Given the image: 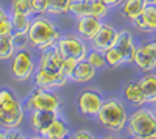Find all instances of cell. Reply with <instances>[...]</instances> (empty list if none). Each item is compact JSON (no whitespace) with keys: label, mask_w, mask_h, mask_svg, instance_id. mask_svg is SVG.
<instances>
[{"label":"cell","mask_w":156,"mask_h":139,"mask_svg":"<svg viewBox=\"0 0 156 139\" xmlns=\"http://www.w3.org/2000/svg\"><path fill=\"white\" fill-rule=\"evenodd\" d=\"M61 30L58 25L47 17V14H37L31 17L30 28L27 31L28 42L39 52L55 47L61 37Z\"/></svg>","instance_id":"1"},{"label":"cell","mask_w":156,"mask_h":139,"mask_svg":"<svg viewBox=\"0 0 156 139\" xmlns=\"http://www.w3.org/2000/svg\"><path fill=\"white\" fill-rule=\"evenodd\" d=\"M62 55L58 52L56 47H51L47 50H42L37 59V69H44V70H51V72H58L61 70V62H62Z\"/></svg>","instance_id":"16"},{"label":"cell","mask_w":156,"mask_h":139,"mask_svg":"<svg viewBox=\"0 0 156 139\" xmlns=\"http://www.w3.org/2000/svg\"><path fill=\"white\" fill-rule=\"evenodd\" d=\"M33 80L36 87H42V89H58L62 87L69 81V78L64 75L61 70L58 72H51V70H44V69H37L33 73Z\"/></svg>","instance_id":"9"},{"label":"cell","mask_w":156,"mask_h":139,"mask_svg":"<svg viewBox=\"0 0 156 139\" xmlns=\"http://www.w3.org/2000/svg\"><path fill=\"white\" fill-rule=\"evenodd\" d=\"M117 34H119V31H117L111 23H105L103 22L101 28L98 30V33L94 36V39L90 41V47L89 48H94V50H98V52L105 53L108 48L114 47L115 44V39H117Z\"/></svg>","instance_id":"11"},{"label":"cell","mask_w":156,"mask_h":139,"mask_svg":"<svg viewBox=\"0 0 156 139\" xmlns=\"http://www.w3.org/2000/svg\"><path fill=\"white\" fill-rule=\"evenodd\" d=\"M133 25L140 33H156V5L147 3L140 16L133 20Z\"/></svg>","instance_id":"15"},{"label":"cell","mask_w":156,"mask_h":139,"mask_svg":"<svg viewBox=\"0 0 156 139\" xmlns=\"http://www.w3.org/2000/svg\"><path fill=\"white\" fill-rule=\"evenodd\" d=\"M31 3V9H33V14H47L48 11V0H30Z\"/></svg>","instance_id":"30"},{"label":"cell","mask_w":156,"mask_h":139,"mask_svg":"<svg viewBox=\"0 0 156 139\" xmlns=\"http://www.w3.org/2000/svg\"><path fill=\"white\" fill-rule=\"evenodd\" d=\"M87 62L92 67H95L97 70L98 69H105L106 67V61H105V55H103L101 52H98V50H94V48H89L87 50V55L84 58Z\"/></svg>","instance_id":"26"},{"label":"cell","mask_w":156,"mask_h":139,"mask_svg":"<svg viewBox=\"0 0 156 139\" xmlns=\"http://www.w3.org/2000/svg\"><path fill=\"white\" fill-rule=\"evenodd\" d=\"M55 47L58 48V52L64 58H73L76 61L84 59L87 55V50H89L87 42L76 33L75 34H61V37L58 39Z\"/></svg>","instance_id":"6"},{"label":"cell","mask_w":156,"mask_h":139,"mask_svg":"<svg viewBox=\"0 0 156 139\" xmlns=\"http://www.w3.org/2000/svg\"><path fill=\"white\" fill-rule=\"evenodd\" d=\"M11 37H12V42H14L16 50L25 48V47H27V44H30V42H28V36H27V33H12Z\"/></svg>","instance_id":"32"},{"label":"cell","mask_w":156,"mask_h":139,"mask_svg":"<svg viewBox=\"0 0 156 139\" xmlns=\"http://www.w3.org/2000/svg\"><path fill=\"white\" fill-rule=\"evenodd\" d=\"M25 111H34V109H42V111H56L59 112L61 108V98L58 94H55L51 89H42V87H36V89L27 97L23 103Z\"/></svg>","instance_id":"4"},{"label":"cell","mask_w":156,"mask_h":139,"mask_svg":"<svg viewBox=\"0 0 156 139\" xmlns=\"http://www.w3.org/2000/svg\"><path fill=\"white\" fill-rule=\"evenodd\" d=\"M58 116H59V112H56V111H42V109L30 111L28 123H30L31 131L41 136L50 127V123L53 122Z\"/></svg>","instance_id":"13"},{"label":"cell","mask_w":156,"mask_h":139,"mask_svg":"<svg viewBox=\"0 0 156 139\" xmlns=\"http://www.w3.org/2000/svg\"><path fill=\"white\" fill-rule=\"evenodd\" d=\"M134 139H156V114L145 105L137 106L136 111L128 114L125 130Z\"/></svg>","instance_id":"2"},{"label":"cell","mask_w":156,"mask_h":139,"mask_svg":"<svg viewBox=\"0 0 156 139\" xmlns=\"http://www.w3.org/2000/svg\"><path fill=\"white\" fill-rule=\"evenodd\" d=\"M103 55H105L106 66H109V67H119V66L125 64V62H123V56L120 55V52H119V50H117L115 47L108 48Z\"/></svg>","instance_id":"28"},{"label":"cell","mask_w":156,"mask_h":139,"mask_svg":"<svg viewBox=\"0 0 156 139\" xmlns=\"http://www.w3.org/2000/svg\"><path fill=\"white\" fill-rule=\"evenodd\" d=\"M14 98H17V97L11 89H8V87H2L0 89V105L9 102V100H14Z\"/></svg>","instance_id":"33"},{"label":"cell","mask_w":156,"mask_h":139,"mask_svg":"<svg viewBox=\"0 0 156 139\" xmlns=\"http://www.w3.org/2000/svg\"><path fill=\"white\" fill-rule=\"evenodd\" d=\"M150 42H151V45H153V48H154V52H156V39H151Z\"/></svg>","instance_id":"37"},{"label":"cell","mask_w":156,"mask_h":139,"mask_svg":"<svg viewBox=\"0 0 156 139\" xmlns=\"http://www.w3.org/2000/svg\"><path fill=\"white\" fill-rule=\"evenodd\" d=\"M36 70L34 58L30 50L20 48L9 59V72L16 81H28Z\"/></svg>","instance_id":"5"},{"label":"cell","mask_w":156,"mask_h":139,"mask_svg":"<svg viewBox=\"0 0 156 139\" xmlns=\"http://www.w3.org/2000/svg\"><path fill=\"white\" fill-rule=\"evenodd\" d=\"M123 97L128 103H131L134 106H142L147 105L144 92H142V87L139 84V81H129L125 84L123 87Z\"/></svg>","instance_id":"18"},{"label":"cell","mask_w":156,"mask_h":139,"mask_svg":"<svg viewBox=\"0 0 156 139\" xmlns=\"http://www.w3.org/2000/svg\"><path fill=\"white\" fill-rule=\"evenodd\" d=\"M95 75H97V69L92 67L89 64V62L86 59H80V61H76V66L72 72V77L70 80L75 81V83H89V81H92L95 78Z\"/></svg>","instance_id":"17"},{"label":"cell","mask_w":156,"mask_h":139,"mask_svg":"<svg viewBox=\"0 0 156 139\" xmlns=\"http://www.w3.org/2000/svg\"><path fill=\"white\" fill-rule=\"evenodd\" d=\"M0 139H5V133L2 130H0Z\"/></svg>","instance_id":"39"},{"label":"cell","mask_w":156,"mask_h":139,"mask_svg":"<svg viewBox=\"0 0 156 139\" xmlns=\"http://www.w3.org/2000/svg\"><path fill=\"white\" fill-rule=\"evenodd\" d=\"M12 34V23L9 12L0 6V36H11Z\"/></svg>","instance_id":"27"},{"label":"cell","mask_w":156,"mask_h":139,"mask_svg":"<svg viewBox=\"0 0 156 139\" xmlns=\"http://www.w3.org/2000/svg\"><path fill=\"white\" fill-rule=\"evenodd\" d=\"M5 133V139H23L25 134L22 131H19L17 128H9V130H3Z\"/></svg>","instance_id":"35"},{"label":"cell","mask_w":156,"mask_h":139,"mask_svg":"<svg viewBox=\"0 0 156 139\" xmlns=\"http://www.w3.org/2000/svg\"><path fill=\"white\" fill-rule=\"evenodd\" d=\"M137 81H139V84L142 87V92H144L145 102L148 105H151L153 102H156V73L147 72L144 77H140Z\"/></svg>","instance_id":"21"},{"label":"cell","mask_w":156,"mask_h":139,"mask_svg":"<svg viewBox=\"0 0 156 139\" xmlns=\"http://www.w3.org/2000/svg\"><path fill=\"white\" fill-rule=\"evenodd\" d=\"M92 2L94 0H72L69 12L75 17L92 16Z\"/></svg>","instance_id":"22"},{"label":"cell","mask_w":156,"mask_h":139,"mask_svg":"<svg viewBox=\"0 0 156 139\" xmlns=\"http://www.w3.org/2000/svg\"><path fill=\"white\" fill-rule=\"evenodd\" d=\"M11 23H12V33H27L31 23L33 16H27L22 12H9Z\"/></svg>","instance_id":"23"},{"label":"cell","mask_w":156,"mask_h":139,"mask_svg":"<svg viewBox=\"0 0 156 139\" xmlns=\"http://www.w3.org/2000/svg\"><path fill=\"white\" fill-rule=\"evenodd\" d=\"M133 64L140 72H153L156 69V52H154L151 42L136 45Z\"/></svg>","instance_id":"10"},{"label":"cell","mask_w":156,"mask_h":139,"mask_svg":"<svg viewBox=\"0 0 156 139\" xmlns=\"http://www.w3.org/2000/svg\"><path fill=\"white\" fill-rule=\"evenodd\" d=\"M16 53V47L11 36H0V61L11 59V56Z\"/></svg>","instance_id":"24"},{"label":"cell","mask_w":156,"mask_h":139,"mask_svg":"<svg viewBox=\"0 0 156 139\" xmlns=\"http://www.w3.org/2000/svg\"><path fill=\"white\" fill-rule=\"evenodd\" d=\"M25 119V108L19 102V98L0 105V127L3 130L19 128Z\"/></svg>","instance_id":"7"},{"label":"cell","mask_w":156,"mask_h":139,"mask_svg":"<svg viewBox=\"0 0 156 139\" xmlns=\"http://www.w3.org/2000/svg\"><path fill=\"white\" fill-rule=\"evenodd\" d=\"M147 3H151V5H156V0H147Z\"/></svg>","instance_id":"40"},{"label":"cell","mask_w":156,"mask_h":139,"mask_svg":"<svg viewBox=\"0 0 156 139\" xmlns=\"http://www.w3.org/2000/svg\"><path fill=\"white\" fill-rule=\"evenodd\" d=\"M151 109L154 111V114H156V102H153V103H151Z\"/></svg>","instance_id":"38"},{"label":"cell","mask_w":156,"mask_h":139,"mask_svg":"<svg viewBox=\"0 0 156 139\" xmlns=\"http://www.w3.org/2000/svg\"><path fill=\"white\" fill-rule=\"evenodd\" d=\"M103 25V19L94 17V16H83V17H76L75 22V31L76 34L83 37L86 42H90L94 39V36L98 33V30Z\"/></svg>","instance_id":"12"},{"label":"cell","mask_w":156,"mask_h":139,"mask_svg":"<svg viewBox=\"0 0 156 139\" xmlns=\"http://www.w3.org/2000/svg\"><path fill=\"white\" fill-rule=\"evenodd\" d=\"M70 3H72V0H48L47 14H51V16L67 14L69 8H70Z\"/></svg>","instance_id":"25"},{"label":"cell","mask_w":156,"mask_h":139,"mask_svg":"<svg viewBox=\"0 0 156 139\" xmlns=\"http://www.w3.org/2000/svg\"><path fill=\"white\" fill-rule=\"evenodd\" d=\"M103 95L95 91V89H86L83 92L78 94V98H76V105H78V109L83 116L86 117H95L97 112L103 103Z\"/></svg>","instance_id":"8"},{"label":"cell","mask_w":156,"mask_h":139,"mask_svg":"<svg viewBox=\"0 0 156 139\" xmlns=\"http://www.w3.org/2000/svg\"><path fill=\"white\" fill-rule=\"evenodd\" d=\"M147 6V0H123L120 5V12L125 19L133 22L140 16V12Z\"/></svg>","instance_id":"20"},{"label":"cell","mask_w":156,"mask_h":139,"mask_svg":"<svg viewBox=\"0 0 156 139\" xmlns=\"http://www.w3.org/2000/svg\"><path fill=\"white\" fill-rule=\"evenodd\" d=\"M9 12H22V14H27V16H34L30 0H11Z\"/></svg>","instance_id":"29"},{"label":"cell","mask_w":156,"mask_h":139,"mask_svg":"<svg viewBox=\"0 0 156 139\" xmlns=\"http://www.w3.org/2000/svg\"><path fill=\"white\" fill-rule=\"evenodd\" d=\"M100 2H103L108 8H117V6H120L123 0H100Z\"/></svg>","instance_id":"36"},{"label":"cell","mask_w":156,"mask_h":139,"mask_svg":"<svg viewBox=\"0 0 156 139\" xmlns=\"http://www.w3.org/2000/svg\"><path fill=\"white\" fill-rule=\"evenodd\" d=\"M72 139H94V134L87 130H76L69 134Z\"/></svg>","instance_id":"34"},{"label":"cell","mask_w":156,"mask_h":139,"mask_svg":"<svg viewBox=\"0 0 156 139\" xmlns=\"http://www.w3.org/2000/svg\"><path fill=\"white\" fill-rule=\"evenodd\" d=\"M70 130H69V125L66 123V120L61 119L59 116L50 123V127L41 134V137L45 139H64V137H69Z\"/></svg>","instance_id":"19"},{"label":"cell","mask_w":156,"mask_h":139,"mask_svg":"<svg viewBox=\"0 0 156 139\" xmlns=\"http://www.w3.org/2000/svg\"><path fill=\"white\" fill-rule=\"evenodd\" d=\"M95 117L105 130L112 133H120L125 130V125L128 120V111L120 98L111 97L103 100Z\"/></svg>","instance_id":"3"},{"label":"cell","mask_w":156,"mask_h":139,"mask_svg":"<svg viewBox=\"0 0 156 139\" xmlns=\"http://www.w3.org/2000/svg\"><path fill=\"white\" fill-rule=\"evenodd\" d=\"M136 41L134 36L129 30H122L117 34V39L114 47L120 52V55L123 56V62L125 64H133V58H134V52H136Z\"/></svg>","instance_id":"14"},{"label":"cell","mask_w":156,"mask_h":139,"mask_svg":"<svg viewBox=\"0 0 156 139\" xmlns=\"http://www.w3.org/2000/svg\"><path fill=\"white\" fill-rule=\"evenodd\" d=\"M75 66H76V59H73V58H62V62H61V72L70 80L72 72H73Z\"/></svg>","instance_id":"31"}]
</instances>
